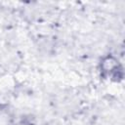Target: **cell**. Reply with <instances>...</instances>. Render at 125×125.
Listing matches in <instances>:
<instances>
[{
    "label": "cell",
    "mask_w": 125,
    "mask_h": 125,
    "mask_svg": "<svg viewBox=\"0 0 125 125\" xmlns=\"http://www.w3.org/2000/svg\"><path fill=\"white\" fill-rule=\"evenodd\" d=\"M101 71L102 73L106 77L111 78H121L122 77V68L118 62V60L108 55L104 58H103L101 62Z\"/></svg>",
    "instance_id": "6da1fadb"
}]
</instances>
